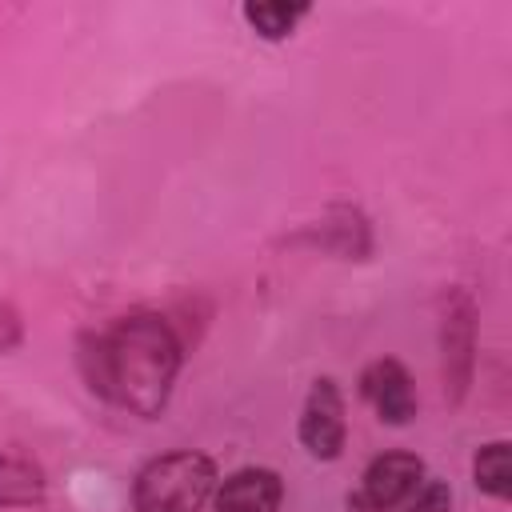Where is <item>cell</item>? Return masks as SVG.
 <instances>
[{
    "mask_svg": "<svg viewBox=\"0 0 512 512\" xmlns=\"http://www.w3.org/2000/svg\"><path fill=\"white\" fill-rule=\"evenodd\" d=\"M76 360L92 396L128 416L156 420L184 368V340L168 316L128 312L100 332H84Z\"/></svg>",
    "mask_w": 512,
    "mask_h": 512,
    "instance_id": "1",
    "label": "cell"
},
{
    "mask_svg": "<svg viewBox=\"0 0 512 512\" xmlns=\"http://www.w3.org/2000/svg\"><path fill=\"white\" fill-rule=\"evenodd\" d=\"M216 460L196 448L152 456L132 480V512H200L216 492Z\"/></svg>",
    "mask_w": 512,
    "mask_h": 512,
    "instance_id": "2",
    "label": "cell"
},
{
    "mask_svg": "<svg viewBox=\"0 0 512 512\" xmlns=\"http://www.w3.org/2000/svg\"><path fill=\"white\" fill-rule=\"evenodd\" d=\"M476 376V300L468 288L452 284L440 296V380L452 408L464 404Z\"/></svg>",
    "mask_w": 512,
    "mask_h": 512,
    "instance_id": "3",
    "label": "cell"
},
{
    "mask_svg": "<svg viewBox=\"0 0 512 512\" xmlns=\"http://www.w3.org/2000/svg\"><path fill=\"white\" fill-rule=\"evenodd\" d=\"M424 484V460L416 452H380L348 492V512H396Z\"/></svg>",
    "mask_w": 512,
    "mask_h": 512,
    "instance_id": "4",
    "label": "cell"
},
{
    "mask_svg": "<svg viewBox=\"0 0 512 512\" xmlns=\"http://www.w3.org/2000/svg\"><path fill=\"white\" fill-rule=\"evenodd\" d=\"M300 448L312 460H336L348 444V416H344V392L332 376L312 380L304 408H300V424H296Z\"/></svg>",
    "mask_w": 512,
    "mask_h": 512,
    "instance_id": "5",
    "label": "cell"
},
{
    "mask_svg": "<svg viewBox=\"0 0 512 512\" xmlns=\"http://www.w3.org/2000/svg\"><path fill=\"white\" fill-rule=\"evenodd\" d=\"M360 396L364 404L392 428H404L416 420V384L408 376V368L392 356H380L372 364H364L360 372Z\"/></svg>",
    "mask_w": 512,
    "mask_h": 512,
    "instance_id": "6",
    "label": "cell"
},
{
    "mask_svg": "<svg viewBox=\"0 0 512 512\" xmlns=\"http://www.w3.org/2000/svg\"><path fill=\"white\" fill-rule=\"evenodd\" d=\"M284 480L272 468L248 464L224 476L212 492V512H280Z\"/></svg>",
    "mask_w": 512,
    "mask_h": 512,
    "instance_id": "7",
    "label": "cell"
},
{
    "mask_svg": "<svg viewBox=\"0 0 512 512\" xmlns=\"http://www.w3.org/2000/svg\"><path fill=\"white\" fill-rule=\"evenodd\" d=\"M296 240H304L312 248H324V252H336L340 260H368V252H372V228H368L364 212L352 208V204L328 208L324 220L308 224Z\"/></svg>",
    "mask_w": 512,
    "mask_h": 512,
    "instance_id": "8",
    "label": "cell"
},
{
    "mask_svg": "<svg viewBox=\"0 0 512 512\" xmlns=\"http://www.w3.org/2000/svg\"><path fill=\"white\" fill-rule=\"evenodd\" d=\"M312 8L308 4H288V0H256V4H244L240 16L244 24L260 36V40H288L296 32V24L308 16Z\"/></svg>",
    "mask_w": 512,
    "mask_h": 512,
    "instance_id": "9",
    "label": "cell"
},
{
    "mask_svg": "<svg viewBox=\"0 0 512 512\" xmlns=\"http://www.w3.org/2000/svg\"><path fill=\"white\" fill-rule=\"evenodd\" d=\"M472 480L484 496L508 500L512 496V460H508V440H492L472 456Z\"/></svg>",
    "mask_w": 512,
    "mask_h": 512,
    "instance_id": "10",
    "label": "cell"
},
{
    "mask_svg": "<svg viewBox=\"0 0 512 512\" xmlns=\"http://www.w3.org/2000/svg\"><path fill=\"white\" fill-rule=\"evenodd\" d=\"M400 512H452V488L444 480H424L412 500L400 504Z\"/></svg>",
    "mask_w": 512,
    "mask_h": 512,
    "instance_id": "11",
    "label": "cell"
},
{
    "mask_svg": "<svg viewBox=\"0 0 512 512\" xmlns=\"http://www.w3.org/2000/svg\"><path fill=\"white\" fill-rule=\"evenodd\" d=\"M20 336H24V328H20V316H16L8 304H0V352L16 348V344H20Z\"/></svg>",
    "mask_w": 512,
    "mask_h": 512,
    "instance_id": "12",
    "label": "cell"
}]
</instances>
